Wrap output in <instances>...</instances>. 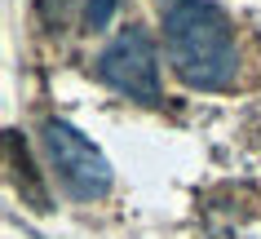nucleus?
Returning <instances> with one entry per match:
<instances>
[{"instance_id": "7ed1b4c3", "label": "nucleus", "mask_w": 261, "mask_h": 239, "mask_svg": "<svg viewBox=\"0 0 261 239\" xmlns=\"http://www.w3.org/2000/svg\"><path fill=\"white\" fill-rule=\"evenodd\" d=\"M97 80L138 102H160V54L146 27H124L97 58Z\"/></svg>"}, {"instance_id": "f257e3e1", "label": "nucleus", "mask_w": 261, "mask_h": 239, "mask_svg": "<svg viewBox=\"0 0 261 239\" xmlns=\"http://www.w3.org/2000/svg\"><path fill=\"white\" fill-rule=\"evenodd\" d=\"M164 54L181 85L191 89H226L239 71L230 18L213 0H164L160 9Z\"/></svg>"}, {"instance_id": "20e7f679", "label": "nucleus", "mask_w": 261, "mask_h": 239, "mask_svg": "<svg viewBox=\"0 0 261 239\" xmlns=\"http://www.w3.org/2000/svg\"><path fill=\"white\" fill-rule=\"evenodd\" d=\"M5 146H9V164H14V182H18V191L31 199V208H49V195H44V186L36 182V173H31V160H27V146H22V138H18V133H9V138H5Z\"/></svg>"}, {"instance_id": "39448f33", "label": "nucleus", "mask_w": 261, "mask_h": 239, "mask_svg": "<svg viewBox=\"0 0 261 239\" xmlns=\"http://www.w3.org/2000/svg\"><path fill=\"white\" fill-rule=\"evenodd\" d=\"M115 9H120V0H84V22L89 27H107Z\"/></svg>"}, {"instance_id": "f03ea898", "label": "nucleus", "mask_w": 261, "mask_h": 239, "mask_svg": "<svg viewBox=\"0 0 261 239\" xmlns=\"http://www.w3.org/2000/svg\"><path fill=\"white\" fill-rule=\"evenodd\" d=\"M40 138H44V155L54 164V177L62 182V191L71 199H102L111 191V182H115L111 160L75 124H67V120H44Z\"/></svg>"}]
</instances>
